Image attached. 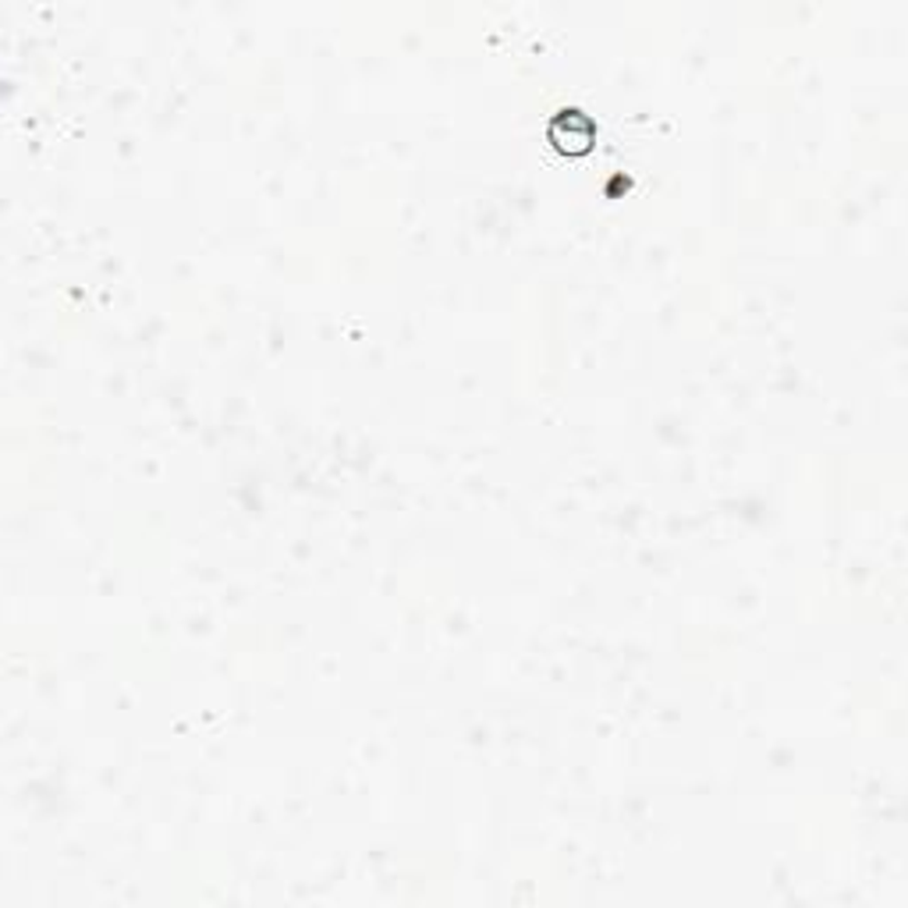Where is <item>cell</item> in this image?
I'll return each instance as SVG.
<instances>
[{"instance_id":"cell-1","label":"cell","mask_w":908,"mask_h":908,"mask_svg":"<svg viewBox=\"0 0 908 908\" xmlns=\"http://www.w3.org/2000/svg\"><path fill=\"white\" fill-rule=\"evenodd\" d=\"M593 125L586 117H582V111H561L558 117H553V125H550V139L553 146H561L564 153H586V149L593 146Z\"/></svg>"}]
</instances>
